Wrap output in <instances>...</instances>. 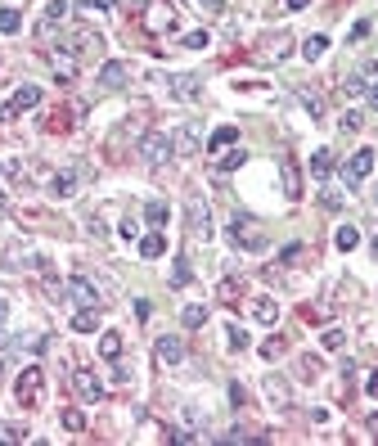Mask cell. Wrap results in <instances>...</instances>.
Listing matches in <instances>:
<instances>
[{
	"mask_svg": "<svg viewBox=\"0 0 378 446\" xmlns=\"http://www.w3.org/2000/svg\"><path fill=\"white\" fill-rule=\"evenodd\" d=\"M230 239H234L239 253H261L270 244V234H266V225L252 221V216H234V221H230Z\"/></svg>",
	"mask_w": 378,
	"mask_h": 446,
	"instance_id": "1",
	"label": "cell"
},
{
	"mask_svg": "<svg viewBox=\"0 0 378 446\" xmlns=\"http://www.w3.org/2000/svg\"><path fill=\"white\" fill-rule=\"evenodd\" d=\"M185 225H189V234H194V239H212V216H207L203 194H189V198H185Z\"/></svg>",
	"mask_w": 378,
	"mask_h": 446,
	"instance_id": "2",
	"label": "cell"
},
{
	"mask_svg": "<svg viewBox=\"0 0 378 446\" xmlns=\"http://www.w3.org/2000/svg\"><path fill=\"white\" fill-rule=\"evenodd\" d=\"M172 154H176L172 136H163V131H149L145 145H140V158H145L149 167H167V163H172Z\"/></svg>",
	"mask_w": 378,
	"mask_h": 446,
	"instance_id": "3",
	"label": "cell"
},
{
	"mask_svg": "<svg viewBox=\"0 0 378 446\" xmlns=\"http://www.w3.org/2000/svg\"><path fill=\"white\" fill-rule=\"evenodd\" d=\"M41 388H45V374H41V365H27L23 374H18V383H14V397H18V406H36V401H41Z\"/></svg>",
	"mask_w": 378,
	"mask_h": 446,
	"instance_id": "4",
	"label": "cell"
},
{
	"mask_svg": "<svg viewBox=\"0 0 378 446\" xmlns=\"http://www.w3.org/2000/svg\"><path fill=\"white\" fill-rule=\"evenodd\" d=\"M370 172H374V149L365 145V149H356V154L343 163V180H347V189H356L361 180H370Z\"/></svg>",
	"mask_w": 378,
	"mask_h": 446,
	"instance_id": "5",
	"label": "cell"
},
{
	"mask_svg": "<svg viewBox=\"0 0 378 446\" xmlns=\"http://www.w3.org/2000/svg\"><path fill=\"white\" fill-rule=\"evenodd\" d=\"M59 50H68L72 59H86V54H99V32H90V27H72L68 36H63Z\"/></svg>",
	"mask_w": 378,
	"mask_h": 446,
	"instance_id": "6",
	"label": "cell"
},
{
	"mask_svg": "<svg viewBox=\"0 0 378 446\" xmlns=\"http://www.w3.org/2000/svg\"><path fill=\"white\" fill-rule=\"evenodd\" d=\"M172 149L176 154H198V149H203V127H198V122H181V127L172 131Z\"/></svg>",
	"mask_w": 378,
	"mask_h": 446,
	"instance_id": "7",
	"label": "cell"
},
{
	"mask_svg": "<svg viewBox=\"0 0 378 446\" xmlns=\"http://www.w3.org/2000/svg\"><path fill=\"white\" fill-rule=\"evenodd\" d=\"M36 104H41V86H18V90H14V99L0 109V118H18V113L36 109Z\"/></svg>",
	"mask_w": 378,
	"mask_h": 446,
	"instance_id": "8",
	"label": "cell"
},
{
	"mask_svg": "<svg viewBox=\"0 0 378 446\" xmlns=\"http://www.w3.org/2000/svg\"><path fill=\"white\" fill-rule=\"evenodd\" d=\"M154 356H158V365H181V360H185V338L163 334V338L154 343Z\"/></svg>",
	"mask_w": 378,
	"mask_h": 446,
	"instance_id": "9",
	"label": "cell"
},
{
	"mask_svg": "<svg viewBox=\"0 0 378 446\" xmlns=\"http://www.w3.org/2000/svg\"><path fill=\"white\" fill-rule=\"evenodd\" d=\"M126 81H131V68H126L122 59H108V63L99 68V90H122Z\"/></svg>",
	"mask_w": 378,
	"mask_h": 446,
	"instance_id": "10",
	"label": "cell"
},
{
	"mask_svg": "<svg viewBox=\"0 0 378 446\" xmlns=\"http://www.w3.org/2000/svg\"><path fill=\"white\" fill-rule=\"evenodd\" d=\"M68 298L77 302V307H99V289H94L86 275H72L68 280Z\"/></svg>",
	"mask_w": 378,
	"mask_h": 446,
	"instance_id": "11",
	"label": "cell"
},
{
	"mask_svg": "<svg viewBox=\"0 0 378 446\" xmlns=\"http://www.w3.org/2000/svg\"><path fill=\"white\" fill-rule=\"evenodd\" d=\"M72 388H77L81 401H104V383L90 374V369H77V374H72Z\"/></svg>",
	"mask_w": 378,
	"mask_h": 446,
	"instance_id": "12",
	"label": "cell"
},
{
	"mask_svg": "<svg viewBox=\"0 0 378 446\" xmlns=\"http://www.w3.org/2000/svg\"><path fill=\"white\" fill-rule=\"evenodd\" d=\"M374 81H378V63H365L361 72H352V77L343 81V90H347V95H370Z\"/></svg>",
	"mask_w": 378,
	"mask_h": 446,
	"instance_id": "13",
	"label": "cell"
},
{
	"mask_svg": "<svg viewBox=\"0 0 378 446\" xmlns=\"http://www.w3.org/2000/svg\"><path fill=\"white\" fill-rule=\"evenodd\" d=\"M172 95L198 99V95H203V77H198V72H176V77H172Z\"/></svg>",
	"mask_w": 378,
	"mask_h": 446,
	"instance_id": "14",
	"label": "cell"
},
{
	"mask_svg": "<svg viewBox=\"0 0 378 446\" xmlns=\"http://www.w3.org/2000/svg\"><path fill=\"white\" fill-rule=\"evenodd\" d=\"M329 176H334V149H315V154H311V180L324 185Z\"/></svg>",
	"mask_w": 378,
	"mask_h": 446,
	"instance_id": "15",
	"label": "cell"
},
{
	"mask_svg": "<svg viewBox=\"0 0 378 446\" xmlns=\"http://www.w3.org/2000/svg\"><path fill=\"white\" fill-rule=\"evenodd\" d=\"M145 27H149V32H167V27H176V9L172 5H154L149 18H145Z\"/></svg>",
	"mask_w": 378,
	"mask_h": 446,
	"instance_id": "16",
	"label": "cell"
},
{
	"mask_svg": "<svg viewBox=\"0 0 378 446\" xmlns=\"http://www.w3.org/2000/svg\"><path fill=\"white\" fill-rule=\"evenodd\" d=\"M252 320H261V325H275L279 320V307H275V298H252Z\"/></svg>",
	"mask_w": 378,
	"mask_h": 446,
	"instance_id": "17",
	"label": "cell"
},
{
	"mask_svg": "<svg viewBox=\"0 0 378 446\" xmlns=\"http://www.w3.org/2000/svg\"><path fill=\"white\" fill-rule=\"evenodd\" d=\"M234 140H239V127H216L212 136H207V145L203 149H212V154H221V149H230Z\"/></svg>",
	"mask_w": 378,
	"mask_h": 446,
	"instance_id": "18",
	"label": "cell"
},
{
	"mask_svg": "<svg viewBox=\"0 0 378 446\" xmlns=\"http://www.w3.org/2000/svg\"><path fill=\"white\" fill-rule=\"evenodd\" d=\"M324 50H329V36H324V32H315V36H306V41H302V59H306V63L324 59Z\"/></svg>",
	"mask_w": 378,
	"mask_h": 446,
	"instance_id": "19",
	"label": "cell"
},
{
	"mask_svg": "<svg viewBox=\"0 0 378 446\" xmlns=\"http://www.w3.org/2000/svg\"><path fill=\"white\" fill-rule=\"evenodd\" d=\"M163 253H167V239H163V234H145V239H140V257H145V262H158V257H163Z\"/></svg>",
	"mask_w": 378,
	"mask_h": 446,
	"instance_id": "20",
	"label": "cell"
},
{
	"mask_svg": "<svg viewBox=\"0 0 378 446\" xmlns=\"http://www.w3.org/2000/svg\"><path fill=\"white\" fill-rule=\"evenodd\" d=\"M72 329H77V334H94V329H99V307H81L77 316H72Z\"/></svg>",
	"mask_w": 378,
	"mask_h": 446,
	"instance_id": "21",
	"label": "cell"
},
{
	"mask_svg": "<svg viewBox=\"0 0 378 446\" xmlns=\"http://www.w3.org/2000/svg\"><path fill=\"white\" fill-rule=\"evenodd\" d=\"M50 194L54 198H72V194H77V172H59L50 180Z\"/></svg>",
	"mask_w": 378,
	"mask_h": 446,
	"instance_id": "22",
	"label": "cell"
},
{
	"mask_svg": "<svg viewBox=\"0 0 378 446\" xmlns=\"http://www.w3.org/2000/svg\"><path fill=\"white\" fill-rule=\"evenodd\" d=\"M117 356H122V334L108 329V334L99 338V360H117Z\"/></svg>",
	"mask_w": 378,
	"mask_h": 446,
	"instance_id": "23",
	"label": "cell"
},
{
	"mask_svg": "<svg viewBox=\"0 0 378 446\" xmlns=\"http://www.w3.org/2000/svg\"><path fill=\"white\" fill-rule=\"evenodd\" d=\"M284 194L302 198V180H297V163H293V158H284Z\"/></svg>",
	"mask_w": 378,
	"mask_h": 446,
	"instance_id": "24",
	"label": "cell"
},
{
	"mask_svg": "<svg viewBox=\"0 0 378 446\" xmlns=\"http://www.w3.org/2000/svg\"><path fill=\"white\" fill-rule=\"evenodd\" d=\"M181 325H185V329H203V325H207V307H198V302H189V307L181 311Z\"/></svg>",
	"mask_w": 378,
	"mask_h": 446,
	"instance_id": "25",
	"label": "cell"
},
{
	"mask_svg": "<svg viewBox=\"0 0 378 446\" xmlns=\"http://www.w3.org/2000/svg\"><path fill=\"white\" fill-rule=\"evenodd\" d=\"M334 244H338V253H352L356 244H361V230H356V225H338Z\"/></svg>",
	"mask_w": 378,
	"mask_h": 446,
	"instance_id": "26",
	"label": "cell"
},
{
	"mask_svg": "<svg viewBox=\"0 0 378 446\" xmlns=\"http://www.w3.org/2000/svg\"><path fill=\"white\" fill-rule=\"evenodd\" d=\"M167 216H172V212H167V203H158V198L145 207V221L154 225V230H163V225H167Z\"/></svg>",
	"mask_w": 378,
	"mask_h": 446,
	"instance_id": "27",
	"label": "cell"
},
{
	"mask_svg": "<svg viewBox=\"0 0 378 446\" xmlns=\"http://www.w3.org/2000/svg\"><path fill=\"white\" fill-rule=\"evenodd\" d=\"M18 27H23V14H18V9H0V32L14 36Z\"/></svg>",
	"mask_w": 378,
	"mask_h": 446,
	"instance_id": "28",
	"label": "cell"
},
{
	"mask_svg": "<svg viewBox=\"0 0 378 446\" xmlns=\"http://www.w3.org/2000/svg\"><path fill=\"white\" fill-rule=\"evenodd\" d=\"M189 280H194V271H189V262H185V257H176V266H172V289H185Z\"/></svg>",
	"mask_w": 378,
	"mask_h": 446,
	"instance_id": "29",
	"label": "cell"
},
{
	"mask_svg": "<svg viewBox=\"0 0 378 446\" xmlns=\"http://www.w3.org/2000/svg\"><path fill=\"white\" fill-rule=\"evenodd\" d=\"M59 420H63V429H68V433H86V415H81V411H63Z\"/></svg>",
	"mask_w": 378,
	"mask_h": 446,
	"instance_id": "30",
	"label": "cell"
},
{
	"mask_svg": "<svg viewBox=\"0 0 378 446\" xmlns=\"http://www.w3.org/2000/svg\"><path fill=\"white\" fill-rule=\"evenodd\" d=\"M266 392H270V401H279V406L288 401V383H284V379H275V374L266 379Z\"/></svg>",
	"mask_w": 378,
	"mask_h": 446,
	"instance_id": "31",
	"label": "cell"
},
{
	"mask_svg": "<svg viewBox=\"0 0 378 446\" xmlns=\"http://www.w3.org/2000/svg\"><path fill=\"white\" fill-rule=\"evenodd\" d=\"M243 163H248V154H243V149H230V154L221 158V172H239Z\"/></svg>",
	"mask_w": 378,
	"mask_h": 446,
	"instance_id": "32",
	"label": "cell"
},
{
	"mask_svg": "<svg viewBox=\"0 0 378 446\" xmlns=\"http://www.w3.org/2000/svg\"><path fill=\"white\" fill-rule=\"evenodd\" d=\"M207 41H212V36H207L203 27H194V32H185V50H207Z\"/></svg>",
	"mask_w": 378,
	"mask_h": 446,
	"instance_id": "33",
	"label": "cell"
},
{
	"mask_svg": "<svg viewBox=\"0 0 378 446\" xmlns=\"http://www.w3.org/2000/svg\"><path fill=\"white\" fill-rule=\"evenodd\" d=\"M352 45H361V41H370V18H356L352 23V36H347Z\"/></svg>",
	"mask_w": 378,
	"mask_h": 446,
	"instance_id": "34",
	"label": "cell"
},
{
	"mask_svg": "<svg viewBox=\"0 0 378 446\" xmlns=\"http://www.w3.org/2000/svg\"><path fill=\"white\" fill-rule=\"evenodd\" d=\"M320 207H324V212H343V194H338V189H324V194H320Z\"/></svg>",
	"mask_w": 378,
	"mask_h": 446,
	"instance_id": "35",
	"label": "cell"
},
{
	"mask_svg": "<svg viewBox=\"0 0 378 446\" xmlns=\"http://www.w3.org/2000/svg\"><path fill=\"white\" fill-rule=\"evenodd\" d=\"M297 95H302V104H306V113H311V118H320V113H324L320 95H311V90H297Z\"/></svg>",
	"mask_w": 378,
	"mask_h": 446,
	"instance_id": "36",
	"label": "cell"
},
{
	"mask_svg": "<svg viewBox=\"0 0 378 446\" xmlns=\"http://www.w3.org/2000/svg\"><path fill=\"white\" fill-rule=\"evenodd\" d=\"M356 131H361V113H343V136H356Z\"/></svg>",
	"mask_w": 378,
	"mask_h": 446,
	"instance_id": "37",
	"label": "cell"
},
{
	"mask_svg": "<svg viewBox=\"0 0 378 446\" xmlns=\"http://www.w3.org/2000/svg\"><path fill=\"white\" fill-rule=\"evenodd\" d=\"M343 343H347V334H343V329H324V347H329V352H338Z\"/></svg>",
	"mask_w": 378,
	"mask_h": 446,
	"instance_id": "38",
	"label": "cell"
},
{
	"mask_svg": "<svg viewBox=\"0 0 378 446\" xmlns=\"http://www.w3.org/2000/svg\"><path fill=\"white\" fill-rule=\"evenodd\" d=\"M230 347H234V352H243V347H248V334H243L239 325H230Z\"/></svg>",
	"mask_w": 378,
	"mask_h": 446,
	"instance_id": "39",
	"label": "cell"
},
{
	"mask_svg": "<svg viewBox=\"0 0 378 446\" xmlns=\"http://www.w3.org/2000/svg\"><path fill=\"white\" fill-rule=\"evenodd\" d=\"M284 352V338H266V343H261V356H270V360H275Z\"/></svg>",
	"mask_w": 378,
	"mask_h": 446,
	"instance_id": "40",
	"label": "cell"
},
{
	"mask_svg": "<svg viewBox=\"0 0 378 446\" xmlns=\"http://www.w3.org/2000/svg\"><path fill=\"white\" fill-rule=\"evenodd\" d=\"M27 433L23 429H14V424H5V429H0V442H23Z\"/></svg>",
	"mask_w": 378,
	"mask_h": 446,
	"instance_id": "41",
	"label": "cell"
},
{
	"mask_svg": "<svg viewBox=\"0 0 378 446\" xmlns=\"http://www.w3.org/2000/svg\"><path fill=\"white\" fill-rule=\"evenodd\" d=\"M198 9H207V14H225V0H194Z\"/></svg>",
	"mask_w": 378,
	"mask_h": 446,
	"instance_id": "42",
	"label": "cell"
},
{
	"mask_svg": "<svg viewBox=\"0 0 378 446\" xmlns=\"http://www.w3.org/2000/svg\"><path fill=\"white\" fill-rule=\"evenodd\" d=\"M365 392H370V397H378V369H374L370 379H365Z\"/></svg>",
	"mask_w": 378,
	"mask_h": 446,
	"instance_id": "43",
	"label": "cell"
},
{
	"mask_svg": "<svg viewBox=\"0 0 378 446\" xmlns=\"http://www.w3.org/2000/svg\"><path fill=\"white\" fill-rule=\"evenodd\" d=\"M284 5H288V9H293V14H302V9H306V5H311V0H284Z\"/></svg>",
	"mask_w": 378,
	"mask_h": 446,
	"instance_id": "44",
	"label": "cell"
},
{
	"mask_svg": "<svg viewBox=\"0 0 378 446\" xmlns=\"http://www.w3.org/2000/svg\"><path fill=\"white\" fill-rule=\"evenodd\" d=\"M86 9H113V0H86Z\"/></svg>",
	"mask_w": 378,
	"mask_h": 446,
	"instance_id": "45",
	"label": "cell"
},
{
	"mask_svg": "<svg viewBox=\"0 0 378 446\" xmlns=\"http://www.w3.org/2000/svg\"><path fill=\"white\" fill-rule=\"evenodd\" d=\"M370 109L378 113V81H374V86H370Z\"/></svg>",
	"mask_w": 378,
	"mask_h": 446,
	"instance_id": "46",
	"label": "cell"
},
{
	"mask_svg": "<svg viewBox=\"0 0 378 446\" xmlns=\"http://www.w3.org/2000/svg\"><path fill=\"white\" fill-rule=\"evenodd\" d=\"M5 320H9V302H0V329H5Z\"/></svg>",
	"mask_w": 378,
	"mask_h": 446,
	"instance_id": "47",
	"label": "cell"
},
{
	"mask_svg": "<svg viewBox=\"0 0 378 446\" xmlns=\"http://www.w3.org/2000/svg\"><path fill=\"white\" fill-rule=\"evenodd\" d=\"M0 379H5V356H0Z\"/></svg>",
	"mask_w": 378,
	"mask_h": 446,
	"instance_id": "48",
	"label": "cell"
},
{
	"mask_svg": "<svg viewBox=\"0 0 378 446\" xmlns=\"http://www.w3.org/2000/svg\"><path fill=\"white\" fill-rule=\"evenodd\" d=\"M5 207H9V203H5V194H0V212H5Z\"/></svg>",
	"mask_w": 378,
	"mask_h": 446,
	"instance_id": "49",
	"label": "cell"
},
{
	"mask_svg": "<svg viewBox=\"0 0 378 446\" xmlns=\"http://www.w3.org/2000/svg\"><path fill=\"white\" fill-rule=\"evenodd\" d=\"M370 424H374V429H378V415H374V420H370Z\"/></svg>",
	"mask_w": 378,
	"mask_h": 446,
	"instance_id": "50",
	"label": "cell"
},
{
	"mask_svg": "<svg viewBox=\"0 0 378 446\" xmlns=\"http://www.w3.org/2000/svg\"><path fill=\"white\" fill-rule=\"evenodd\" d=\"M140 5H145V0H140Z\"/></svg>",
	"mask_w": 378,
	"mask_h": 446,
	"instance_id": "51",
	"label": "cell"
},
{
	"mask_svg": "<svg viewBox=\"0 0 378 446\" xmlns=\"http://www.w3.org/2000/svg\"><path fill=\"white\" fill-rule=\"evenodd\" d=\"M0 172H5V167H0Z\"/></svg>",
	"mask_w": 378,
	"mask_h": 446,
	"instance_id": "52",
	"label": "cell"
},
{
	"mask_svg": "<svg viewBox=\"0 0 378 446\" xmlns=\"http://www.w3.org/2000/svg\"><path fill=\"white\" fill-rule=\"evenodd\" d=\"M374 198H378V194H374Z\"/></svg>",
	"mask_w": 378,
	"mask_h": 446,
	"instance_id": "53",
	"label": "cell"
}]
</instances>
